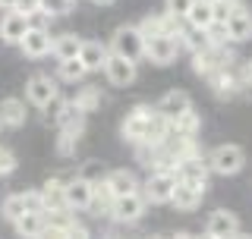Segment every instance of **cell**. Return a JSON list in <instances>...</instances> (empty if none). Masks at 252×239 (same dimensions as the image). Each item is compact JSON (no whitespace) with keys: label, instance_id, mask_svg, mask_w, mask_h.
<instances>
[{"label":"cell","instance_id":"6da1fadb","mask_svg":"<svg viewBox=\"0 0 252 239\" xmlns=\"http://www.w3.org/2000/svg\"><path fill=\"white\" fill-rule=\"evenodd\" d=\"M205 161H208L211 173H218V177H233V173H240L243 164H246V151L240 145H230V142H227V145L211 148Z\"/></svg>","mask_w":252,"mask_h":239},{"label":"cell","instance_id":"7a4b0ae2","mask_svg":"<svg viewBox=\"0 0 252 239\" xmlns=\"http://www.w3.org/2000/svg\"><path fill=\"white\" fill-rule=\"evenodd\" d=\"M110 51L120 54V57H129V60H142L145 57V35H142L139 26H123L114 31V38H110Z\"/></svg>","mask_w":252,"mask_h":239},{"label":"cell","instance_id":"3957f363","mask_svg":"<svg viewBox=\"0 0 252 239\" xmlns=\"http://www.w3.org/2000/svg\"><path fill=\"white\" fill-rule=\"evenodd\" d=\"M104 76H107V82L114 85V89H126V85L136 82L139 66H136V60L120 57V54L110 51V54H107V60H104Z\"/></svg>","mask_w":252,"mask_h":239},{"label":"cell","instance_id":"277c9868","mask_svg":"<svg viewBox=\"0 0 252 239\" xmlns=\"http://www.w3.org/2000/svg\"><path fill=\"white\" fill-rule=\"evenodd\" d=\"M173 186H177V173L173 170H152V177L142 182V195L152 205H164V202H170Z\"/></svg>","mask_w":252,"mask_h":239},{"label":"cell","instance_id":"5b68a950","mask_svg":"<svg viewBox=\"0 0 252 239\" xmlns=\"http://www.w3.org/2000/svg\"><path fill=\"white\" fill-rule=\"evenodd\" d=\"M145 205H148V198L142 195V189L139 192H129V195H120L110 205V217L117 224H136L142 214H145Z\"/></svg>","mask_w":252,"mask_h":239},{"label":"cell","instance_id":"8992f818","mask_svg":"<svg viewBox=\"0 0 252 239\" xmlns=\"http://www.w3.org/2000/svg\"><path fill=\"white\" fill-rule=\"evenodd\" d=\"M177 51H180V38L173 35H152L145 38V57L155 63V66H167V63L177 60Z\"/></svg>","mask_w":252,"mask_h":239},{"label":"cell","instance_id":"52a82bcc","mask_svg":"<svg viewBox=\"0 0 252 239\" xmlns=\"http://www.w3.org/2000/svg\"><path fill=\"white\" fill-rule=\"evenodd\" d=\"M19 47H22V54H26L29 60H41V57H47V54H51L54 38H51V31L41 29V26H29V31L22 35Z\"/></svg>","mask_w":252,"mask_h":239},{"label":"cell","instance_id":"ba28073f","mask_svg":"<svg viewBox=\"0 0 252 239\" xmlns=\"http://www.w3.org/2000/svg\"><path fill=\"white\" fill-rule=\"evenodd\" d=\"M202 195H205V186H202V182L177 179L173 195H170V205H173L177 211H195V208L202 205Z\"/></svg>","mask_w":252,"mask_h":239},{"label":"cell","instance_id":"9c48e42d","mask_svg":"<svg viewBox=\"0 0 252 239\" xmlns=\"http://www.w3.org/2000/svg\"><path fill=\"white\" fill-rule=\"evenodd\" d=\"M205 236H211V239H220V236H243V227H240V220H236L233 211L218 208V211L208 217V224H205Z\"/></svg>","mask_w":252,"mask_h":239},{"label":"cell","instance_id":"30bf717a","mask_svg":"<svg viewBox=\"0 0 252 239\" xmlns=\"http://www.w3.org/2000/svg\"><path fill=\"white\" fill-rule=\"evenodd\" d=\"M63 189H66V205H69V211H89V208H92L94 182H89L85 177H76V179L63 182Z\"/></svg>","mask_w":252,"mask_h":239},{"label":"cell","instance_id":"8fae6325","mask_svg":"<svg viewBox=\"0 0 252 239\" xmlns=\"http://www.w3.org/2000/svg\"><path fill=\"white\" fill-rule=\"evenodd\" d=\"M224 26H227V38H230L233 44L252 41V13L246 10V3L236 6V10L230 13V19H227Z\"/></svg>","mask_w":252,"mask_h":239},{"label":"cell","instance_id":"7c38bea8","mask_svg":"<svg viewBox=\"0 0 252 239\" xmlns=\"http://www.w3.org/2000/svg\"><path fill=\"white\" fill-rule=\"evenodd\" d=\"M26 31H29V16L22 10H6L3 13V19H0V41L19 44Z\"/></svg>","mask_w":252,"mask_h":239},{"label":"cell","instance_id":"4fadbf2b","mask_svg":"<svg viewBox=\"0 0 252 239\" xmlns=\"http://www.w3.org/2000/svg\"><path fill=\"white\" fill-rule=\"evenodd\" d=\"M26 98H29V104L44 107V104H51V101L57 98V85H54L51 76H32L26 82Z\"/></svg>","mask_w":252,"mask_h":239},{"label":"cell","instance_id":"5bb4252c","mask_svg":"<svg viewBox=\"0 0 252 239\" xmlns=\"http://www.w3.org/2000/svg\"><path fill=\"white\" fill-rule=\"evenodd\" d=\"M189 107H192V98H189L186 91H177V89L167 91V94H164V98L155 104V110H158L164 120H167V123H173L177 117H183Z\"/></svg>","mask_w":252,"mask_h":239},{"label":"cell","instance_id":"9a60e30c","mask_svg":"<svg viewBox=\"0 0 252 239\" xmlns=\"http://www.w3.org/2000/svg\"><path fill=\"white\" fill-rule=\"evenodd\" d=\"M208 82H211V89H215L220 98H230V94H236V89L243 85V79H240V73H233L230 63H227V66H218L215 73L208 76Z\"/></svg>","mask_w":252,"mask_h":239},{"label":"cell","instance_id":"2e32d148","mask_svg":"<svg viewBox=\"0 0 252 239\" xmlns=\"http://www.w3.org/2000/svg\"><path fill=\"white\" fill-rule=\"evenodd\" d=\"M104 182H107V189H110V195H114V198L139 192V189H142V182L136 179V173H132V170H110L107 177H104Z\"/></svg>","mask_w":252,"mask_h":239},{"label":"cell","instance_id":"e0dca14e","mask_svg":"<svg viewBox=\"0 0 252 239\" xmlns=\"http://www.w3.org/2000/svg\"><path fill=\"white\" fill-rule=\"evenodd\" d=\"M57 126H60V132H73L79 135L85 129V110L76 104V101H66L60 110V117H57Z\"/></svg>","mask_w":252,"mask_h":239},{"label":"cell","instance_id":"ac0fdd59","mask_svg":"<svg viewBox=\"0 0 252 239\" xmlns=\"http://www.w3.org/2000/svg\"><path fill=\"white\" fill-rule=\"evenodd\" d=\"M180 44L189 47L192 54H202V51H208V47L215 44V38H211L208 29H199V26H189L186 22V29L180 31Z\"/></svg>","mask_w":252,"mask_h":239},{"label":"cell","instance_id":"d6986e66","mask_svg":"<svg viewBox=\"0 0 252 239\" xmlns=\"http://www.w3.org/2000/svg\"><path fill=\"white\" fill-rule=\"evenodd\" d=\"M110 47H104L101 41H82V51H79V60L85 63V69L89 73H98V69H104V60H107Z\"/></svg>","mask_w":252,"mask_h":239},{"label":"cell","instance_id":"ffe728a7","mask_svg":"<svg viewBox=\"0 0 252 239\" xmlns=\"http://www.w3.org/2000/svg\"><path fill=\"white\" fill-rule=\"evenodd\" d=\"M22 123H26V101H19V98H3L0 101V126L19 129Z\"/></svg>","mask_w":252,"mask_h":239},{"label":"cell","instance_id":"44dd1931","mask_svg":"<svg viewBox=\"0 0 252 239\" xmlns=\"http://www.w3.org/2000/svg\"><path fill=\"white\" fill-rule=\"evenodd\" d=\"M186 22L189 26H199V29L215 26V6H211V0H192V6L186 13Z\"/></svg>","mask_w":252,"mask_h":239},{"label":"cell","instance_id":"7402d4cb","mask_svg":"<svg viewBox=\"0 0 252 239\" xmlns=\"http://www.w3.org/2000/svg\"><path fill=\"white\" fill-rule=\"evenodd\" d=\"M13 227H16V233H19V236H44L47 233L44 214H35V211H26L19 220H13Z\"/></svg>","mask_w":252,"mask_h":239},{"label":"cell","instance_id":"603a6c76","mask_svg":"<svg viewBox=\"0 0 252 239\" xmlns=\"http://www.w3.org/2000/svg\"><path fill=\"white\" fill-rule=\"evenodd\" d=\"M79 51H82V38L73 35V31H66V35H57V38H54V47H51V54H54L57 60L79 57Z\"/></svg>","mask_w":252,"mask_h":239},{"label":"cell","instance_id":"cb8c5ba5","mask_svg":"<svg viewBox=\"0 0 252 239\" xmlns=\"http://www.w3.org/2000/svg\"><path fill=\"white\" fill-rule=\"evenodd\" d=\"M41 192H44L47 211H63V208H69V205H66V189H63L60 179H51V182L41 189Z\"/></svg>","mask_w":252,"mask_h":239},{"label":"cell","instance_id":"d4e9b609","mask_svg":"<svg viewBox=\"0 0 252 239\" xmlns=\"http://www.w3.org/2000/svg\"><path fill=\"white\" fill-rule=\"evenodd\" d=\"M170 126H173V132H180V135H189V139H195V132L202 129V117L195 114L192 107H189L186 114H183V117H177Z\"/></svg>","mask_w":252,"mask_h":239},{"label":"cell","instance_id":"484cf974","mask_svg":"<svg viewBox=\"0 0 252 239\" xmlns=\"http://www.w3.org/2000/svg\"><path fill=\"white\" fill-rule=\"evenodd\" d=\"M57 73H60V79H66V82H82V79L89 76V69H85V63L79 57H69V60H60Z\"/></svg>","mask_w":252,"mask_h":239},{"label":"cell","instance_id":"4316f807","mask_svg":"<svg viewBox=\"0 0 252 239\" xmlns=\"http://www.w3.org/2000/svg\"><path fill=\"white\" fill-rule=\"evenodd\" d=\"M0 214H3L6 220H19L22 214H26V202H22V192H16V195H6L3 198V205H0Z\"/></svg>","mask_w":252,"mask_h":239},{"label":"cell","instance_id":"83f0119b","mask_svg":"<svg viewBox=\"0 0 252 239\" xmlns=\"http://www.w3.org/2000/svg\"><path fill=\"white\" fill-rule=\"evenodd\" d=\"M38 10L54 19V16H63V13L73 10V0H38Z\"/></svg>","mask_w":252,"mask_h":239},{"label":"cell","instance_id":"f1b7e54d","mask_svg":"<svg viewBox=\"0 0 252 239\" xmlns=\"http://www.w3.org/2000/svg\"><path fill=\"white\" fill-rule=\"evenodd\" d=\"M22 202H26V211H35V214H44L47 211L41 189H29V192H22Z\"/></svg>","mask_w":252,"mask_h":239},{"label":"cell","instance_id":"f546056e","mask_svg":"<svg viewBox=\"0 0 252 239\" xmlns=\"http://www.w3.org/2000/svg\"><path fill=\"white\" fill-rule=\"evenodd\" d=\"M79 177H85L89 182H98V179L107 177V170H104V164H101V161H89L82 170H79Z\"/></svg>","mask_w":252,"mask_h":239},{"label":"cell","instance_id":"4dcf8cb0","mask_svg":"<svg viewBox=\"0 0 252 239\" xmlns=\"http://www.w3.org/2000/svg\"><path fill=\"white\" fill-rule=\"evenodd\" d=\"M189 6H192V0H167V10L170 16H177V19H186V13H189Z\"/></svg>","mask_w":252,"mask_h":239},{"label":"cell","instance_id":"1f68e13d","mask_svg":"<svg viewBox=\"0 0 252 239\" xmlns=\"http://www.w3.org/2000/svg\"><path fill=\"white\" fill-rule=\"evenodd\" d=\"M98 101H101V94H98V91H94V89H85V91H82V94L76 98V104L82 107L85 114H89V110H92L94 104H98Z\"/></svg>","mask_w":252,"mask_h":239},{"label":"cell","instance_id":"d6a6232c","mask_svg":"<svg viewBox=\"0 0 252 239\" xmlns=\"http://www.w3.org/2000/svg\"><path fill=\"white\" fill-rule=\"evenodd\" d=\"M16 170V154L6 148H0V177H6V173Z\"/></svg>","mask_w":252,"mask_h":239},{"label":"cell","instance_id":"836d02e7","mask_svg":"<svg viewBox=\"0 0 252 239\" xmlns=\"http://www.w3.org/2000/svg\"><path fill=\"white\" fill-rule=\"evenodd\" d=\"M76 139H79V135H73V132H60V145H57V151H60L63 157L76 151Z\"/></svg>","mask_w":252,"mask_h":239},{"label":"cell","instance_id":"e575fe53","mask_svg":"<svg viewBox=\"0 0 252 239\" xmlns=\"http://www.w3.org/2000/svg\"><path fill=\"white\" fill-rule=\"evenodd\" d=\"M240 79H243V85H246V91H252V60H246L240 66Z\"/></svg>","mask_w":252,"mask_h":239},{"label":"cell","instance_id":"d590c367","mask_svg":"<svg viewBox=\"0 0 252 239\" xmlns=\"http://www.w3.org/2000/svg\"><path fill=\"white\" fill-rule=\"evenodd\" d=\"M13 10H22V13H35L38 10V0H16V6H13Z\"/></svg>","mask_w":252,"mask_h":239},{"label":"cell","instance_id":"8d00e7d4","mask_svg":"<svg viewBox=\"0 0 252 239\" xmlns=\"http://www.w3.org/2000/svg\"><path fill=\"white\" fill-rule=\"evenodd\" d=\"M16 6V0H0V10H13Z\"/></svg>","mask_w":252,"mask_h":239},{"label":"cell","instance_id":"74e56055","mask_svg":"<svg viewBox=\"0 0 252 239\" xmlns=\"http://www.w3.org/2000/svg\"><path fill=\"white\" fill-rule=\"evenodd\" d=\"M98 6H110V3H117V0H94Z\"/></svg>","mask_w":252,"mask_h":239}]
</instances>
